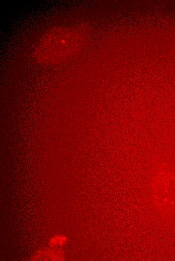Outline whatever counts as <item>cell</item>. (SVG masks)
Returning <instances> with one entry per match:
<instances>
[{
	"instance_id": "6da1fadb",
	"label": "cell",
	"mask_w": 175,
	"mask_h": 261,
	"mask_svg": "<svg viewBox=\"0 0 175 261\" xmlns=\"http://www.w3.org/2000/svg\"><path fill=\"white\" fill-rule=\"evenodd\" d=\"M67 241V237L63 234L56 235L51 238L49 240V244L50 246H60L65 244Z\"/></svg>"
}]
</instances>
